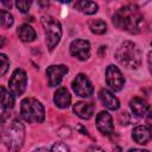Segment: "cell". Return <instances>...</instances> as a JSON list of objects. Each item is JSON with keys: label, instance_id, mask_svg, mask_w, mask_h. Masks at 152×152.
<instances>
[{"label": "cell", "instance_id": "7a4b0ae2", "mask_svg": "<svg viewBox=\"0 0 152 152\" xmlns=\"http://www.w3.org/2000/svg\"><path fill=\"white\" fill-rule=\"evenodd\" d=\"M25 140V127L24 125L13 119L8 124L2 122V142L11 152H19Z\"/></svg>", "mask_w": 152, "mask_h": 152}, {"label": "cell", "instance_id": "7c38bea8", "mask_svg": "<svg viewBox=\"0 0 152 152\" xmlns=\"http://www.w3.org/2000/svg\"><path fill=\"white\" fill-rule=\"evenodd\" d=\"M132 139L140 145H146L152 140V131L146 125H139L135 126L132 129Z\"/></svg>", "mask_w": 152, "mask_h": 152}, {"label": "cell", "instance_id": "e0dca14e", "mask_svg": "<svg viewBox=\"0 0 152 152\" xmlns=\"http://www.w3.org/2000/svg\"><path fill=\"white\" fill-rule=\"evenodd\" d=\"M18 36L21 42L24 43H31L36 39V31L34 28L28 24H23L18 27Z\"/></svg>", "mask_w": 152, "mask_h": 152}, {"label": "cell", "instance_id": "9c48e42d", "mask_svg": "<svg viewBox=\"0 0 152 152\" xmlns=\"http://www.w3.org/2000/svg\"><path fill=\"white\" fill-rule=\"evenodd\" d=\"M69 50L71 56L80 61H87L90 57V43L86 39H74Z\"/></svg>", "mask_w": 152, "mask_h": 152}, {"label": "cell", "instance_id": "f546056e", "mask_svg": "<svg viewBox=\"0 0 152 152\" xmlns=\"http://www.w3.org/2000/svg\"><path fill=\"white\" fill-rule=\"evenodd\" d=\"M151 45H152V40H151Z\"/></svg>", "mask_w": 152, "mask_h": 152}, {"label": "cell", "instance_id": "ac0fdd59", "mask_svg": "<svg viewBox=\"0 0 152 152\" xmlns=\"http://www.w3.org/2000/svg\"><path fill=\"white\" fill-rule=\"evenodd\" d=\"M75 8L77 11H80L81 13L83 14H87V15H91V14H95L99 10V5L94 1H77L75 4Z\"/></svg>", "mask_w": 152, "mask_h": 152}, {"label": "cell", "instance_id": "52a82bcc", "mask_svg": "<svg viewBox=\"0 0 152 152\" xmlns=\"http://www.w3.org/2000/svg\"><path fill=\"white\" fill-rule=\"evenodd\" d=\"M71 87H72L74 93L81 97H90L94 93L93 83L84 74L76 75V77L72 80Z\"/></svg>", "mask_w": 152, "mask_h": 152}, {"label": "cell", "instance_id": "3957f363", "mask_svg": "<svg viewBox=\"0 0 152 152\" xmlns=\"http://www.w3.org/2000/svg\"><path fill=\"white\" fill-rule=\"evenodd\" d=\"M115 58L121 65L128 69H138L141 64V51L135 43L125 40L118 46Z\"/></svg>", "mask_w": 152, "mask_h": 152}, {"label": "cell", "instance_id": "83f0119b", "mask_svg": "<svg viewBox=\"0 0 152 152\" xmlns=\"http://www.w3.org/2000/svg\"><path fill=\"white\" fill-rule=\"evenodd\" d=\"M127 152H150L148 150H142V148H129Z\"/></svg>", "mask_w": 152, "mask_h": 152}, {"label": "cell", "instance_id": "4fadbf2b", "mask_svg": "<svg viewBox=\"0 0 152 152\" xmlns=\"http://www.w3.org/2000/svg\"><path fill=\"white\" fill-rule=\"evenodd\" d=\"M99 97L100 101L102 102V104L109 109V110H116L120 107V101L119 99L108 89H101L99 93Z\"/></svg>", "mask_w": 152, "mask_h": 152}, {"label": "cell", "instance_id": "f1b7e54d", "mask_svg": "<svg viewBox=\"0 0 152 152\" xmlns=\"http://www.w3.org/2000/svg\"><path fill=\"white\" fill-rule=\"evenodd\" d=\"M32 152H49V151L46 148H44V147H40V148H37V150H34Z\"/></svg>", "mask_w": 152, "mask_h": 152}, {"label": "cell", "instance_id": "7402d4cb", "mask_svg": "<svg viewBox=\"0 0 152 152\" xmlns=\"http://www.w3.org/2000/svg\"><path fill=\"white\" fill-rule=\"evenodd\" d=\"M50 152H70V148L66 144H64L62 141H58V142H55L51 146Z\"/></svg>", "mask_w": 152, "mask_h": 152}, {"label": "cell", "instance_id": "30bf717a", "mask_svg": "<svg viewBox=\"0 0 152 152\" xmlns=\"http://www.w3.org/2000/svg\"><path fill=\"white\" fill-rule=\"evenodd\" d=\"M69 72V68L64 64H57V65H50L46 69V76H48V83L50 87H57L61 84L63 77Z\"/></svg>", "mask_w": 152, "mask_h": 152}, {"label": "cell", "instance_id": "44dd1931", "mask_svg": "<svg viewBox=\"0 0 152 152\" xmlns=\"http://www.w3.org/2000/svg\"><path fill=\"white\" fill-rule=\"evenodd\" d=\"M0 15H1V26L4 28H10L14 23L13 15L6 10H1L0 11Z\"/></svg>", "mask_w": 152, "mask_h": 152}, {"label": "cell", "instance_id": "ffe728a7", "mask_svg": "<svg viewBox=\"0 0 152 152\" xmlns=\"http://www.w3.org/2000/svg\"><path fill=\"white\" fill-rule=\"evenodd\" d=\"M90 31L95 34H103L107 31V24L102 19H91L88 23Z\"/></svg>", "mask_w": 152, "mask_h": 152}, {"label": "cell", "instance_id": "277c9868", "mask_svg": "<svg viewBox=\"0 0 152 152\" xmlns=\"http://www.w3.org/2000/svg\"><path fill=\"white\" fill-rule=\"evenodd\" d=\"M20 116L28 124H42L45 120V109L34 97H25L20 102Z\"/></svg>", "mask_w": 152, "mask_h": 152}, {"label": "cell", "instance_id": "d6986e66", "mask_svg": "<svg viewBox=\"0 0 152 152\" xmlns=\"http://www.w3.org/2000/svg\"><path fill=\"white\" fill-rule=\"evenodd\" d=\"M14 95L7 90L5 87H1V108H2V113H5V110H10L14 107Z\"/></svg>", "mask_w": 152, "mask_h": 152}, {"label": "cell", "instance_id": "9a60e30c", "mask_svg": "<svg viewBox=\"0 0 152 152\" xmlns=\"http://www.w3.org/2000/svg\"><path fill=\"white\" fill-rule=\"evenodd\" d=\"M53 102H55L56 107H58L61 109L68 108L71 103V95L68 91V89L64 87L58 88L53 94Z\"/></svg>", "mask_w": 152, "mask_h": 152}, {"label": "cell", "instance_id": "5bb4252c", "mask_svg": "<svg viewBox=\"0 0 152 152\" xmlns=\"http://www.w3.org/2000/svg\"><path fill=\"white\" fill-rule=\"evenodd\" d=\"M72 109H74V113H75L78 118H81V119H83V120H89V119L93 116L95 108H94V104L90 103V102L77 101V102L74 104Z\"/></svg>", "mask_w": 152, "mask_h": 152}, {"label": "cell", "instance_id": "8992f818", "mask_svg": "<svg viewBox=\"0 0 152 152\" xmlns=\"http://www.w3.org/2000/svg\"><path fill=\"white\" fill-rule=\"evenodd\" d=\"M27 86V75L25 70L18 68L12 72V76L8 81V90L14 96H20Z\"/></svg>", "mask_w": 152, "mask_h": 152}, {"label": "cell", "instance_id": "5b68a950", "mask_svg": "<svg viewBox=\"0 0 152 152\" xmlns=\"http://www.w3.org/2000/svg\"><path fill=\"white\" fill-rule=\"evenodd\" d=\"M42 25L44 27L45 32V40L46 45L50 51H52L58 43L61 42L63 30H62V24L58 19H56L51 14H45L42 17Z\"/></svg>", "mask_w": 152, "mask_h": 152}, {"label": "cell", "instance_id": "4316f807", "mask_svg": "<svg viewBox=\"0 0 152 152\" xmlns=\"http://www.w3.org/2000/svg\"><path fill=\"white\" fill-rule=\"evenodd\" d=\"M147 62H148V65H150V71L152 74V51H150L148 55H147Z\"/></svg>", "mask_w": 152, "mask_h": 152}, {"label": "cell", "instance_id": "2e32d148", "mask_svg": "<svg viewBox=\"0 0 152 152\" xmlns=\"http://www.w3.org/2000/svg\"><path fill=\"white\" fill-rule=\"evenodd\" d=\"M129 108L133 112V114L138 116H145L147 112L150 110L148 103L144 99H140V97H133L129 101Z\"/></svg>", "mask_w": 152, "mask_h": 152}, {"label": "cell", "instance_id": "ba28073f", "mask_svg": "<svg viewBox=\"0 0 152 152\" xmlns=\"http://www.w3.org/2000/svg\"><path fill=\"white\" fill-rule=\"evenodd\" d=\"M106 83L107 86L114 90L120 91L125 86V77L120 69L113 64H109L106 69Z\"/></svg>", "mask_w": 152, "mask_h": 152}, {"label": "cell", "instance_id": "8fae6325", "mask_svg": "<svg viewBox=\"0 0 152 152\" xmlns=\"http://www.w3.org/2000/svg\"><path fill=\"white\" fill-rule=\"evenodd\" d=\"M96 127L103 135H112L115 131L112 115L106 110L100 112L96 115Z\"/></svg>", "mask_w": 152, "mask_h": 152}, {"label": "cell", "instance_id": "484cf974", "mask_svg": "<svg viewBox=\"0 0 152 152\" xmlns=\"http://www.w3.org/2000/svg\"><path fill=\"white\" fill-rule=\"evenodd\" d=\"M86 152H104V151L99 146H90V147H88V150Z\"/></svg>", "mask_w": 152, "mask_h": 152}, {"label": "cell", "instance_id": "603a6c76", "mask_svg": "<svg viewBox=\"0 0 152 152\" xmlns=\"http://www.w3.org/2000/svg\"><path fill=\"white\" fill-rule=\"evenodd\" d=\"M31 5H32V2H31V1H26V0H18V1H15V7H17L21 13L28 12Z\"/></svg>", "mask_w": 152, "mask_h": 152}, {"label": "cell", "instance_id": "cb8c5ba5", "mask_svg": "<svg viewBox=\"0 0 152 152\" xmlns=\"http://www.w3.org/2000/svg\"><path fill=\"white\" fill-rule=\"evenodd\" d=\"M0 62H1V76H4L10 68V59L7 58V56L5 53H1L0 55Z\"/></svg>", "mask_w": 152, "mask_h": 152}, {"label": "cell", "instance_id": "d4e9b609", "mask_svg": "<svg viewBox=\"0 0 152 152\" xmlns=\"http://www.w3.org/2000/svg\"><path fill=\"white\" fill-rule=\"evenodd\" d=\"M145 118H146V124H147V126L151 128V131H152V109H150L148 112H147V114L145 115Z\"/></svg>", "mask_w": 152, "mask_h": 152}, {"label": "cell", "instance_id": "6da1fadb", "mask_svg": "<svg viewBox=\"0 0 152 152\" xmlns=\"http://www.w3.org/2000/svg\"><path fill=\"white\" fill-rule=\"evenodd\" d=\"M114 26L128 33H139L144 24V17L137 5H126L119 8L112 19Z\"/></svg>", "mask_w": 152, "mask_h": 152}]
</instances>
